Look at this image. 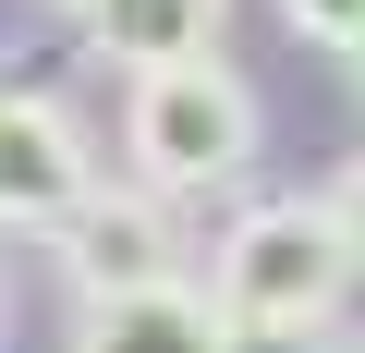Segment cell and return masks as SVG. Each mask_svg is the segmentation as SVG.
<instances>
[{"label": "cell", "mask_w": 365, "mask_h": 353, "mask_svg": "<svg viewBox=\"0 0 365 353\" xmlns=\"http://www.w3.org/2000/svg\"><path fill=\"white\" fill-rule=\"evenodd\" d=\"M73 353H244V341L195 280H146V292H98L73 317Z\"/></svg>", "instance_id": "cell-5"}, {"label": "cell", "mask_w": 365, "mask_h": 353, "mask_svg": "<svg viewBox=\"0 0 365 353\" xmlns=\"http://www.w3.org/2000/svg\"><path fill=\"white\" fill-rule=\"evenodd\" d=\"M341 61H353V86H365V37H353V49H341Z\"/></svg>", "instance_id": "cell-10"}, {"label": "cell", "mask_w": 365, "mask_h": 353, "mask_svg": "<svg viewBox=\"0 0 365 353\" xmlns=\"http://www.w3.org/2000/svg\"><path fill=\"white\" fill-rule=\"evenodd\" d=\"M86 195H98L86 122L37 86H0V232H61Z\"/></svg>", "instance_id": "cell-3"}, {"label": "cell", "mask_w": 365, "mask_h": 353, "mask_svg": "<svg viewBox=\"0 0 365 353\" xmlns=\"http://www.w3.org/2000/svg\"><path fill=\"white\" fill-rule=\"evenodd\" d=\"M122 146L146 170V195H220V183L256 170V86L220 49L207 61H170V73H134Z\"/></svg>", "instance_id": "cell-2"}, {"label": "cell", "mask_w": 365, "mask_h": 353, "mask_svg": "<svg viewBox=\"0 0 365 353\" xmlns=\"http://www.w3.org/2000/svg\"><path fill=\"white\" fill-rule=\"evenodd\" d=\"M73 13H86L98 61H122V73H170V61H207V49H220L232 0H73Z\"/></svg>", "instance_id": "cell-6"}, {"label": "cell", "mask_w": 365, "mask_h": 353, "mask_svg": "<svg viewBox=\"0 0 365 353\" xmlns=\"http://www.w3.org/2000/svg\"><path fill=\"white\" fill-rule=\"evenodd\" d=\"M61 268H73V292L98 305V292H146V280H182V232H170V195H86L61 232Z\"/></svg>", "instance_id": "cell-4"}, {"label": "cell", "mask_w": 365, "mask_h": 353, "mask_svg": "<svg viewBox=\"0 0 365 353\" xmlns=\"http://www.w3.org/2000/svg\"><path fill=\"white\" fill-rule=\"evenodd\" d=\"M353 292V244L317 195H268L207 244V305L232 317V341H292V329H341Z\"/></svg>", "instance_id": "cell-1"}, {"label": "cell", "mask_w": 365, "mask_h": 353, "mask_svg": "<svg viewBox=\"0 0 365 353\" xmlns=\"http://www.w3.org/2000/svg\"><path fill=\"white\" fill-rule=\"evenodd\" d=\"M280 25L317 37V49H353V37H365V0H280Z\"/></svg>", "instance_id": "cell-7"}, {"label": "cell", "mask_w": 365, "mask_h": 353, "mask_svg": "<svg viewBox=\"0 0 365 353\" xmlns=\"http://www.w3.org/2000/svg\"><path fill=\"white\" fill-rule=\"evenodd\" d=\"M329 220H341V244H353V268H365V158H341L329 170V195H317Z\"/></svg>", "instance_id": "cell-8"}, {"label": "cell", "mask_w": 365, "mask_h": 353, "mask_svg": "<svg viewBox=\"0 0 365 353\" xmlns=\"http://www.w3.org/2000/svg\"><path fill=\"white\" fill-rule=\"evenodd\" d=\"M244 353H365V341H341V329H292V341H244Z\"/></svg>", "instance_id": "cell-9"}]
</instances>
